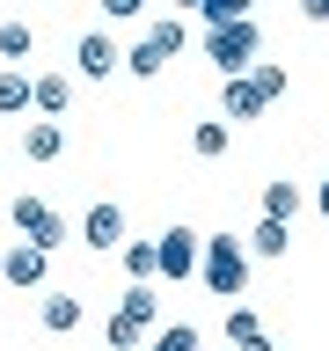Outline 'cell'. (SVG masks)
Wrapping results in <instances>:
<instances>
[{"mask_svg":"<svg viewBox=\"0 0 329 351\" xmlns=\"http://www.w3.org/2000/svg\"><path fill=\"white\" fill-rule=\"evenodd\" d=\"M249 249H241V234H205V256H197V271H205V293H219V300H241L249 293Z\"/></svg>","mask_w":329,"mask_h":351,"instance_id":"6da1fadb","label":"cell"},{"mask_svg":"<svg viewBox=\"0 0 329 351\" xmlns=\"http://www.w3.org/2000/svg\"><path fill=\"white\" fill-rule=\"evenodd\" d=\"M205 59H212L227 81H234V73H249V66L263 59V29H256V15H249V22H212V29H205Z\"/></svg>","mask_w":329,"mask_h":351,"instance_id":"7a4b0ae2","label":"cell"},{"mask_svg":"<svg viewBox=\"0 0 329 351\" xmlns=\"http://www.w3.org/2000/svg\"><path fill=\"white\" fill-rule=\"evenodd\" d=\"M197 256H205V241L191 227H169V234H154V278H197Z\"/></svg>","mask_w":329,"mask_h":351,"instance_id":"3957f363","label":"cell"},{"mask_svg":"<svg viewBox=\"0 0 329 351\" xmlns=\"http://www.w3.org/2000/svg\"><path fill=\"white\" fill-rule=\"evenodd\" d=\"M8 227H15L22 241H37V249H59L66 241V219L51 213L44 197H15V205H8Z\"/></svg>","mask_w":329,"mask_h":351,"instance_id":"277c9868","label":"cell"},{"mask_svg":"<svg viewBox=\"0 0 329 351\" xmlns=\"http://www.w3.org/2000/svg\"><path fill=\"white\" fill-rule=\"evenodd\" d=\"M125 66V44L110 37V29H88L81 44H73V81H110Z\"/></svg>","mask_w":329,"mask_h":351,"instance_id":"5b68a950","label":"cell"},{"mask_svg":"<svg viewBox=\"0 0 329 351\" xmlns=\"http://www.w3.org/2000/svg\"><path fill=\"white\" fill-rule=\"evenodd\" d=\"M125 205H117V197H95V205H88L81 213V241L88 249H95V256H110V249H125Z\"/></svg>","mask_w":329,"mask_h":351,"instance_id":"8992f818","label":"cell"},{"mask_svg":"<svg viewBox=\"0 0 329 351\" xmlns=\"http://www.w3.org/2000/svg\"><path fill=\"white\" fill-rule=\"evenodd\" d=\"M44 271H51V249H37V241H8L0 249V278L15 293H44Z\"/></svg>","mask_w":329,"mask_h":351,"instance_id":"52a82bcc","label":"cell"},{"mask_svg":"<svg viewBox=\"0 0 329 351\" xmlns=\"http://www.w3.org/2000/svg\"><path fill=\"white\" fill-rule=\"evenodd\" d=\"M29 110L66 125V110H73V73H59V66H51V73H29Z\"/></svg>","mask_w":329,"mask_h":351,"instance_id":"ba28073f","label":"cell"},{"mask_svg":"<svg viewBox=\"0 0 329 351\" xmlns=\"http://www.w3.org/2000/svg\"><path fill=\"white\" fill-rule=\"evenodd\" d=\"M59 154H66V125L59 117H37V125L22 132V161H29V169H51Z\"/></svg>","mask_w":329,"mask_h":351,"instance_id":"9c48e42d","label":"cell"},{"mask_svg":"<svg viewBox=\"0 0 329 351\" xmlns=\"http://www.w3.org/2000/svg\"><path fill=\"white\" fill-rule=\"evenodd\" d=\"M263 110H271V103H263V88L249 81V73H234V81L219 88V117H234V125H256Z\"/></svg>","mask_w":329,"mask_h":351,"instance_id":"30bf717a","label":"cell"},{"mask_svg":"<svg viewBox=\"0 0 329 351\" xmlns=\"http://www.w3.org/2000/svg\"><path fill=\"white\" fill-rule=\"evenodd\" d=\"M249 256H263V263H278L285 249H293V219H263L256 213V227H249V241H241Z\"/></svg>","mask_w":329,"mask_h":351,"instance_id":"8fae6325","label":"cell"},{"mask_svg":"<svg viewBox=\"0 0 329 351\" xmlns=\"http://www.w3.org/2000/svg\"><path fill=\"white\" fill-rule=\"evenodd\" d=\"M37 322L51 329V337H73V329H81V300H73V293H44V300H37Z\"/></svg>","mask_w":329,"mask_h":351,"instance_id":"7c38bea8","label":"cell"},{"mask_svg":"<svg viewBox=\"0 0 329 351\" xmlns=\"http://www.w3.org/2000/svg\"><path fill=\"white\" fill-rule=\"evenodd\" d=\"M125 73H132V81H161V73H169V51H161L154 37L125 44Z\"/></svg>","mask_w":329,"mask_h":351,"instance_id":"4fadbf2b","label":"cell"},{"mask_svg":"<svg viewBox=\"0 0 329 351\" xmlns=\"http://www.w3.org/2000/svg\"><path fill=\"white\" fill-rule=\"evenodd\" d=\"M147 337H154V329L139 322V315H125V307L103 322V344H110V351H147Z\"/></svg>","mask_w":329,"mask_h":351,"instance_id":"5bb4252c","label":"cell"},{"mask_svg":"<svg viewBox=\"0 0 329 351\" xmlns=\"http://www.w3.org/2000/svg\"><path fill=\"white\" fill-rule=\"evenodd\" d=\"M117 256H125V278L132 285H161V278H154V234H125Z\"/></svg>","mask_w":329,"mask_h":351,"instance_id":"9a60e30c","label":"cell"},{"mask_svg":"<svg viewBox=\"0 0 329 351\" xmlns=\"http://www.w3.org/2000/svg\"><path fill=\"white\" fill-rule=\"evenodd\" d=\"M300 213V176H271L263 183V219H293Z\"/></svg>","mask_w":329,"mask_h":351,"instance_id":"2e32d148","label":"cell"},{"mask_svg":"<svg viewBox=\"0 0 329 351\" xmlns=\"http://www.w3.org/2000/svg\"><path fill=\"white\" fill-rule=\"evenodd\" d=\"M22 110H29V73L0 66V117H22Z\"/></svg>","mask_w":329,"mask_h":351,"instance_id":"e0dca14e","label":"cell"},{"mask_svg":"<svg viewBox=\"0 0 329 351\" xmlns=\"http://www.w3.org/2000/svg\"><path fill=\"white\" fill-rule=\"evenodd\" d=\"M227 139H234V132L219 125V117H205V125H191V154H197V161H219V154H227Z\"/></svg>","mask_w":329,"mask_h":351,"instance_id":"ac0fdd59","label":"cell"},{"mask_svg":"<svg viewBox=\"0 0 329 351\" xmlns=\"http://www.w3.org/2000/svg\"><path fill=\"white\" fill-rule=\"evenodd\" d=\"M29 51H37V29H29V22H0V59L15 66V59H29Z\"/></svg>","mask_w":329,"mask_h":351,"instance_id":"d6986e66","label":"cell"},{"mask_svg":"<svg viewBox=\"0 0 329 351\" xmlns=\"http://www.w3.org/2000/svg\"><path fill=\"white\" fill-rule=\"evenodd\" d=\"M249 81H256V88H263V103H278L285 88H293V73H285V66H278V59H256V66H249Z\"/></svg>","mask_w":329,"mask_h":351,"instance_id":"ffe728a7","label":"cell"},{"mask_svg":"<svg viewBox=\"0 0 329 351\" xmlns=\"http://www.w3.org/2000/svg\"><path fill=\"white\" fill-rule=\"evenodd\" d=\"M197 15H205V29H212V22H249L256 0H197Z\"/></svg>","mask_w":329,"mask_h":351,"instance_id":"44dd1931","label":"cell"},{"mask_svg":"<svg viewBox=\"0 0 329 351\" xmlns=\"http://www.w3.org/2000/svg\"><path fill=\"white\" fill-rule=\"evenodd\" d=\"M249 337H263V322H256V307H241V300H227V344H249Z\"/></svg>","mask_w":329,"mask_h":351,"instance_id":"7402d4cb","label":"cell"},{"mask_svg":"<svg viewBox=\"0 0 329 351\" xmlns=\"http://www.w3.org/2000/svg\"><path fill=\"white\" fill-rule=\"evenodd\" d=\"M147 351H197V329H191V322H175V329H154V337H147Z\"/></svg>","mask_w":329,"mask_h":351,"instance_id":"603a6c76","label":"cell"},{"mask_svg":"<svg viewBox=\"0 0 329 351\" xmlns=\"http://www.w3.org/2000/svg\"><path fill=\"white\" fill-rule=\"evenodd\" d=\"M147 37H154V44H161V51H169V59H175V51L191 44V29H183V15H169V22H154Z\"/></svg>","mask_w":329,"mask_h":351,"instance_id":"cb8c5ba5","label":"cell"},{"mask_svg":"<svg viewBox=\"0 0 329 351\" xmlns=\"http://www.w3.org/2000/svg\"><path fill=\"white\" fill-rule=\"evenodd\" d=\"M95 8H103V22H139L147 15V0H95Z\"/></svg>","mask_w":329,"mask_h":351,"instance_id":"d4e9b609","label":"cell"},{"mask_svg":"<svg viewBox=\"0 0 329 351\" xmlns=\"http://www.w3.org/2000/svg\"><path fill=\"white\" fill-rule=\"evenodd\" d=\"M300 15L307 22H329V0H300Z\"/></svg>","mask_w":329,"mask_h":351,"instance_id":"484cf974","label":"cell"},{"mask_svg":"<svg viewBox=\"0 0 329 351\" xmlns=\"http://www.w3.org/2000/svg\"><path fill=\"white\" fill-rule=\"evenodd\" d=\"M315 213L329 219V176H322V183H315Z\"/></svg>","mask_w":329,"mask_h":351,"instance_id":"4316f807","label":"cell"},{"mask_svg":"<svg viewBox=\"0 0 329 351\" xmlns=\"http://www.w3.org/2000/svg\"><path fill=\"white\" fill-rule=\"evenodd\" d=\"M234 351H271V337H249V344H234Z\"/></svg>","mask_w":329,"mask_h":351,"instance_id":"83f0119b","label":"cell"},{"mask_svg":"<svg viewBox=\"0 0 329 351\" xmlns=\"http://www.w3.org/2000/svg\"><path fill=\"white\" fill-rule=\"evenodd\" d=\"M175 8H183V15H197V0H175Z\"/></svg>","mask_w":329,"mask_h":351,"instance_id":"f1b7e54d","label":"cell"}]
</instances>
